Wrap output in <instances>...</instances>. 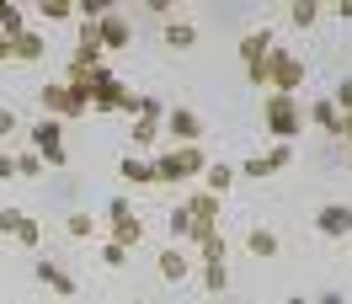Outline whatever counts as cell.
<instances>
[{"mask_svg":"<svg viewBox=\"0 0 352 304\" xmlns=\"http://www.w3.org/2000/svg\"><path fill=\"white\" fill-rule=\"evenodd\" d=\"M203 288H208V294H224V288H230V261H203Z\"/></svg>","mask_w":352,"mask_h":304,"instance_id":"obj_20","label":"cell"},{"mask_svg":"<svg viewBox=\"0 0 352 304\" xmlns=\"http://www.w3.org/2000/svg\"><path fill=\"white\" fill-rule=\"evenodd\" d=\"M123 261H129V251H123L118 240H107V246H102V267H123Z\"/></svg>","mask_w":352,"mask_h":304,"instance_id":"obj_31","label":"cell"},{"mask_svg":"<svg viewBox=\"0 0 352 304\" xmlns=\"http://www.w3.org/2000/svg\"><path fill=\"white\" fill-rule=\"evenodd\" d=\"M166 129H171L182 144H198V139H203V118L192 107H171V112H166Z\"/></svg>","mask_w":352,"mask_h":304,"instance_id":"obj_8","label":"cell"},{"mask_svg":"<svg viewBox=\"0 0 352 304\" xmlns=\"http://www.w3.org/2000/svg\"><path fill=\"white\" fill-rule=\"evenodd\" d=\"M129 214H133L129 197H112V203H107V224H112V219H129Z\"/></svg>","mask_w":352,"mask_h":304,"instance_id":"obj_33","label":"cell"},{"mask_svg":"<svg viewBox=\"0 0 352 304\" xmlns=\"http://www.w3.org/2000/svg\"><path fill=\"white\" fill-rule=\"evenodd\" d=\"M299 86H305V59L288 54V48H272V54H267V91L299 96Z\"/></svg>","mask_w":352,"mask_h":304,"instance_id":"obj_2","label":"cell"},{"mask_svg":"<svg viewBox=\"0 0 352 304\" xmlns=\"http://www.w3.org/2000/svg\"><path fill=\"white\" fill-rule=\"evenodd\" d=\"M0 59H11V38L6 32H0Z\"/></svg>","mask_w":352,"mask_h":304,"instance_id":"obj_40","label":"cell"},{"mask_svg":"<svg viewBox=\"0 0 352 304\" xmlns=\"http://www.w3.org/2000/svg\"><path fill=\"white\" fill-rule=\"evenodd\" d=\"M27 133H32V150L43 155L48 166H69V155H65V139H59V133H65V129H59V118H43V123H32Z\"/></svg>","mask_w":352,"mask_h":304,"instance_id":"obj_4","label":"cell"},{"mask_svg":"<svg viewBox=\"0 0 352 304\" xmlns=\"http://www.w3.org/2000/svg\"><path fill=\"white\" fill-rule=\"evenodd\" d=\"M262 123H267V133H278V144H294V139H299V96L267 91L262 96Z\"/></svg>","mask_w":352,"mask_h":304,"instance_id":"obj_1","label":"cell"},{"mask_svg":"<svg viewBox=\"0 0 352 304\" xmlns=\"http://www.w3.org/2000/svg\"><path fill=\"white\" fill-rule=\"evenodd\" d=\"M123 102H129L123 80H118V75H107V69H91V107H102V112H123Z\"/></svg>","mask_w":352,"mask_h":304,"instance_id":"obj_5","label":"cell"},{"mask_svg":"<svg viewBox=\"0 0 352 304\" xmlns=\"http://www.w3.org/2000/svg\"><path fill=\"white\" fill-rule=\"evenodd\" d=\"M96 38H102V48H123L133 38V27H129V17H118V11H107L102 22H96Z\"/></svg>","mask_w":352,"mask_h":304,"instance_id":"obj_11","label":"cell"},{"mask_svg":"<svg viewBox=\"0 0 352 304\" xmlns=\"http://www.w3.org/2000/svg\"><path fill=\"white\" fill-rule=\"evenodd\" d=\"M0 32H6V38H22V32H27V27H22V11H16L11 0H0Z\"/></svg>","mask_w":352,"mask_h":304,"instance_id":"obj_24","label":"cell"},{"mask_svg":"<svg viewBox=\"0 0 352 304\" xmlns=\"http://www.w3.org/2000/svg\"><path fill=\"white\" fill-rule=\"evenodd\" d=\"M272 48H278V43H272V32H267V27H262V32H245V38H241V65L245 69H262Z\"/></svg>","mask_w":352,"mask_h":304,"instance_id":"obj_9","label":"cell"},{"mask_svg":"<svg viewBox=\"0 0 352 304\" xmlns=\"http://www.w3.org/2000/svg\"><path fill=\"white\" fill-rule=\"evenodd\" d=\"M22 208H0V235H16V224H22Z\"/></svg>","mask_w":352,"mask_h":304,"instance_id":"obj_32","label":"cell"},{"mask_svg":"<svg viewBox=\"0 0 352 304\" xmlns=\"http://www.w3.org/2000/svg\"><path fill=\"white\" fill-rule=\"evenodd\" d=\"M129 139H133V144H155V139H160V118H139Z\"/></svg>","mask_w":352,"mask_h":304,"instance_id":"obj_27","label":"cell"},{"mask_svg":"<svg viewBox=\"0 0 352 304\" xmlns=\"http://www.w3.org/2000/svg\"><path fill=\"white\" fill-rule=\"evenodd\" d=\"M155 267H160V278H166V283H182L187 272H192V257H187L182 246H166V251L155 257Z\"/></svg>","mask_w":352,"mask_h":304,"instance_id":"obj_10","label":"cell"},{"mask_svg":"<svg viewBox=\"0 0 352 304\" xmlns=\"http://www.w3.org/2000/svg\"><path fill=\"white\" fill-rule=\"evenodd\" d=\"M166 224H171V240H192V214H187V203H182V208H171V219H166Z\"/></svg>","mask_w":352,"mask_h":304,"instance_id":"obj_26","label":"cell"},{"mask_svg":"<svg viewBox=\"0 0 352 304\" xmlns=\"http://www.w3.org/2000/svg\"><path fill=\"white\" fill-rule=\"evenodd\" d=\"M6 133H16V112L0 102V139H6Z\"/></svg>","mask_w":352,"mask_h":304,"instance_id":"obj_35","label":"cell"},{"mask_svg":"<svg viewBox=\"0 0 352 304\" xmlns=\"http://www.w3.org/2000/svg\"><path fill=\"white\" fill-rule=\"evenodd\" d=\"M38 283H43V288H54V294H75V278H69L59 261H38Z\"/></svg>","mask_w":352,"mask_h":304,"instance_id":"obj_13","label":"cell"},{"mask_svg":"<svg viewBox=\"0 0 352 304\" xmlns=\"http://www.w3.org/2000/svg\"><path fill=\"white\" fill-rule=\"evenodd\" d=\"M336 17H342V22H352V0H342V6H336Z\"/></svg>","mask_w":352,"mask_h":304,"instance_id":"obj_39","label":"cell"},{"mask_svg":"<svg viewBox=\"0 0 352 304\" xmlns=\"http://www.w3.org/2000/svg\"><path fill=\"white\" fill-rule=\"evenodd\" d=\"M288 160H294V144H278V150H267V155H251V160L241 166V176H256V182H262V176L283 171Z\"/></svg>","mask_w":352,"mask_h":304,"instance_id":"obj_7","label":"cell"},{"mask_svg":"<svg viewBox=\"0 0 352 304\" xmlns=\"http://www.w3.org/2000/svg\"><path fill=\"white\" fill-rule=\"evenodd\" d=\"M187 214H192V224H203V230L219 224V197H214V193H192V197H187Z\"/></svg>","mask_w":352,"mask_h":304,"instance_id":"obj_12","label":"cell"},{"mask_svg":"<svg viewBox=\"0 0 352 304\" xmlns=\"http://www.w3.org/2000/svg\"><path fill=\"white\" fill-rule=\"evenodd\" d=\"M160 38H166V48H176V54H182V48L198 43V27H192V22H166V32H160Z\"/></svg>","mask_w":352,"mask_h":304,"instance_id":"obj_19","label":"cell"},{"mask_svg":"<svg viewBox=\"0 0 352 304\" xmlns=\"http://www.w3.org/2000/svg\"><path fill=\"white\" fill-rule=\"evenodd\" d=\"M43 38L38 32H22V38H11V59H22V65H32V59H43Z\"/></svg>","mask_w":352,"mask_h":304,"instance_id":"obj_18","label":"cell"},{"mask_svg":"<svg viewBox=\"0 0 352 304\" xmlns=\"http://www.w3.org/2000/svg\"><path fill=\"white\" fill-rule=\"evenodd\" d=\"M11 176H16V155L0 150V182H11Z\"/></svg>","mask_w":352,"mask_h":304,"instance_id":"obj_36","label":"cell"},{"mask_svg":"<svg viewBox=\"0 0 352 304\" xmlns=\"http://www.w3.org/2000/svg\"><path fill=\"white\" fill-rule=\"evenodd\" d=\"M65 230H69L75 240H91V235H96V219H91V214H69V219H65Z\"/></svg>","mask_w":352,"mask_h":304,"instance_id":"obj_28","label":"cell"},{"mask_svg":"<svg viewBox=\"0 0 352 304\" xmlns=\"http://www.w3.org/2000/svg\"><path fill=\"white\" fill-rule=\"evenodd\" d=\"M16 246L38 251V246H43V224H38V219H22V224H16Z\"/></svg>","mask_w":352,"mask_h":304,"instance_id":"obj_25","label":"cell"},{"mask_svg":"<svg viewBox=\"0 0 352 304\" xmlns=\"http://www.w3.org/2000/svg\"><path fill=\"white\" fill-rule=\"evenodd\" d=\"M315 304H347V294H342V288H326V294H320Z\"/></svg>","mask_w":352,"mask_h":304,"instance_id":"obj_37","label":"cell"},{"mask_svg":"<svg viewBox=\"0 0 352 304\" xmlns=\"http://www.w3.org/2000/svg\"><path fill=\"white\" fill-rule=\"evenodd\" d=\"M203 187H208L214 197H224L230 187H235V171H230L224 160H208V171H203Z\"/></svg>","mask_w":352,"mask_h":304,"instance_id":"obj_16","label":"cell"},{"mask_svg":"<svg viewBox=\"0 0 352 304\" xmlns=\"http://www.w3.org/2000/svg\"><path fill=\"white\" fill-rule=\"evenodd\" d=\"M336 139H347V144H352V112H342V129H336Z\"/></svg>","mask_w":352,"mask_h":304,"instance_id":"obj_38","label":"cell"},{"mask_svg":"<svg viewBox=\"0 0 352 304\" xmlns=\"http://www.w3.org/2000/svg\"><path fill=\"white\" fill-rule=\"evenodd\" d=\"M315 230L326 240H347L352 235V203H320L315 208Z\"/></svg>","mask_w":352,"mask_h":304,"instance_id":"obj_6","label":"cell"},{"mask_svg":"<svg viewBox=\"0 0 352 304\" xmlns=\"http://www.w3.org/2000/svg\"><path fill=\"white\" fill-rule=\"evenodd\" d=\"M118 176H123V182H133V187H150V182H155V166H150V160H139V155H123Z\"/></svg>","mask_w":352,"mask_h":304,"instance_id":"obj_15","label":"cell"},{"mask_svg":"<svg viewBox=\"0 0 352 304\" xmlns=\"http://www.w3.org/2000/svg\"><path fill=\"white\" fill-rule=\"evenodd\" d=\"M309 118H315V123H320L326 133H336V129H342V107H336L331 96H326V102H315V107H309Z\"/></svg>","mask_w":352,"mask_h":304,"instance_id":"obj_21","label":"cell"},{"mask_svg":"<svg viewBox=\"0 0 352 304\" xmlns=\"http://www.w3.org/2000/svg\"><path fill=\"white\" fill-rule=\"evenodd\" d=\"M331 102H336V107H342V112H352V80H342V86H336V96H331Z\"/></svg>","mask_w":352,"mask_h":304,"instance_id":"obj_34","label":"cell"},{"mask_svg":"<svg viewBox=\"0 0 352 304\" xmlns=\"http://www.w3.org/2000/svg\"><path fill=\"white\" fill-rule=\"evenodd\" d=\"M198 246H203V261H224V257H230V240H224V230H208Z\"/></svg>","mask_w":352,"mask_h":304,"instance_id":"obj_22","label":"cell"},{"mask_svg":"<svg viewBox=\"0 0 352 304\" xmlns=\"http://www.w3.org/2000/svg\"><path fill=\"white\" fill-rule=\"evenodd\" d=\"M43 17L48 22H69L75 17V0H43Z\"/></svg>","mask_w":352,"mask_h":304,"instance_id":"obj_29","label":"cell"},{"mask_svg":"<svg viewBox=\"0 0 352 304\" xmlns=\"http://www.w3.org/2000/svg\"><path fill=\"white\" fill-rule=\"evenodd\" d=\"M112 240H118L123 251H133V246L144 240V224H139V214H129V219H112Z\"/></svg>","mask_w":352,"mask_h":304,"instance_id":"obj_17","label":"cell"},{"mask_svg":"<svg viewBox=\"0 0 352 304\" xmlns=\"http://www.w3.org/2000/svg\"><path fill=\"white\" fill-rule=\"evenodd\" d=\"M288 22L294 27H315L320 22V6H315V0H294V6H288Z\"/></svg>","mask_w":352,"mask_h":304,"instance_id":"obj_23","label":"cell"},{"mask_svg":"<svg viewBox=\"0 0 352 304\" xmlns=\"http://www.w3.org/2000/svg\"><path fill=\"white\" fill-rule=\"evenodd\" d=\"M245 251H251V257H262V261H272V257H278V235L256 224V230H245Z\"/></svg>","mask_w":352,"mask_h":304,"instance_id":"obj_14","label":"cell"},{"mask_svg":"<svg viewBox=\"0 0 352 304\" xmlns=\"http://www.w3.org/2000/svg\"><path fill=\"white\" fill-rule=\"evenodd\" d=\"M283 304H315V299H305V294H288V299Z\"/></svg>","mask_w":352,"mask_h":304,"instance_id":"obj_41","label":"cell"},{"mask_svg":"<svg viewBox=\"0 0 352 304\" xmlns=\"http://www.w3.org/2000/svg\"><path fill=\"white\" fill-rule=\"evenodd\" d=\"M198 171H208V160H203L198 144H182V150L155 160V182H187V176H198Z\"/></svg>","mask_w":352,"mask_h":304,"instance_id":"obj_3","label":"cell"},{"mask_svg":"<svg viewBox=\"0 0 352 304\" xmlns=\"http://www.w3.org/2000/svg\"><path fill=\"white\" fill-rule=\"evenodd\" d=\"M38 171H43V155H38V150L16 155V176H38Z\"/></svg>","mask_w":352,"mask_h":304,"instance_id":"obj_30","label":"cell"}]
</instances>
